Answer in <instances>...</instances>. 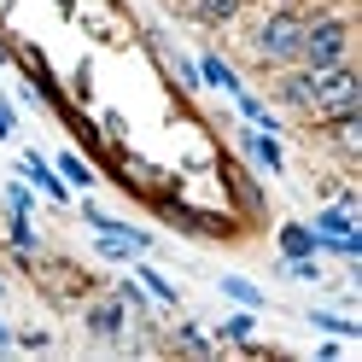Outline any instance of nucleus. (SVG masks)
<instances>
[{
  "instance_id": "nucleus-15",
  "label": "nucleus",
  "mask_w": 362,
  "mask_h": 362,
  "mask_svg": "<svg viewBox=\"0 0 362 362\" xmlns=\"http://www.w3.org/2000/svg\"><path fill=\"white\" fill-rule=\"evenodd\" d=\"M222 298H234L240 310H263V292L245 281V275H222Z\"/></svg>"
},
{
  "instance_id": "nucleus-3",
  "label": "nucleus",
  "mask_w": 362,
  "mask_h": 362,
  "mask_svg": "<svg viewBox=\"0 0 362 362\" xmlns=\"http://www.w3.org/2000/svg\"><path fill=\"white\" fill-rule=\"evenodd\" d=\"M356 100H362V82H356V71H351V59H345V64H327V71H310L304 117H315V123L345 117V111H356Z\"/></svg>"
},
{
  "instance_id": "nucleus-16",
  "label": "nucleus",
  "mask_w": 362,
  "mask_h": 362,
  "mask_svg": "<svg viewBox=\"0 0 362 362\" xmlns=\"http://www.w3.org/2000/svg\"><path fill=\"white\" fill-rule=\"evenodd\" d=\"M310 322L322 327V333H339V339H356L362 322H351V315H333V310H310Z\"/></svg>"
},
{
  "instance_id": "nucleus-2",
  "label": "nucleus",
  "mask_w": 362,
  "mask_h": 362,
  "mask_svg": "<svg viewBox=\"0 0 362 362\" xmlns=\"http://www.w3.org/2000/svg\"><path fill=\"white\" fill-rule=\"evenodd\" d=\"M345 59H351V18H339V12H315V18H304L298 64H310V71H327V64H345Z\"/></svg>"
},
{
  "instance_id": "nucleus-5",
  "label": "nucleus",
  "mask_w": 362,
  "mask_h": 362,
  "mask_svg": "<svg viewBox=\"0 0 362 362\" xmlns=\"http://www.w3.org/2000/svg\"><path fill=\"white\" fill-rule=\"evenodd\" d=\"M18 175H24V181H30L35 193H47L53 205H64V199H71V187L59 181V170H53V164H47L41 152H24V158H18Z\"/></svg>"
},
{
  "instance_id": "nucleus-9",
  "label": "nucleus",
  "mask_w": 362,
  "mask_h": 362,
  "mask_svg": "<svg viewBox=\"0 0 362 362\" xmlns=\"http://www.w3.org/2000/svg\"><path fill=\"white\" fill-rule=\"evenodd\" d=\"M327 134H333V146L345 152V158L362 152V117H356V111H345V117H327Z\"/></svg>"
},
{
  "instance_id": "nucleus-25",
  "label": "nucleus",
  "mask_w": 362,
  "mask_h": 362,
  "mask_svg": "<svg viewBox=\"0 0 362 362\" xmlns=\"http://www.w3.org/2000/svg\"><path fill=\"white\" fill-rule=\"evenodd\" d=\"M6 345H12V327H6V322H0V351H6Z\"/></svg>"
},
{
  "instance_id": "nucleus-14",
  "label": "nucleus",
  "mask_w": 362,
  "mask_h": 362,
  "mask_svg": "<svg viewBox=\"0 0 362 362\" xmlns=\"http://www.w3.org/2000/svg\"><path fill=\"white\" fill-rule=\"evenodd\" d=\"M315 234H356V211H345V205L315 211Z\"/></svg>"
},
{
  "instance_id": "nucleus-6",
  "label": "nucleus",
  "mask_w": 362,
  "mask_h": 362,
  "mask_svg": "<svg viewBox=\"0 0 362 362\" xmlns=\"http://www.w3.org/2000/svg\"><path fill=\"white\" fill-rule=\"evenodd\" d=\"M245 152H252V158H257V164H263L269 175H281V170H286V158H281V141H275L269 129H245Z\"/></svg>"
},
{
  "instance_id": "nucleus-23",
  "label": "nucleus",
  "mask_w": 362,
  "mask_h": 362,
  "mask_svg": "<svg viewBox=\"0 0 362 362\" xmlns=\"http://www.w3.org/2000/svg\"><path fill=\"white\" fill-rule=\"evenodd\" d=\"M181 345H187V351H205V345H211V339H205V333H199V327H181Z\"/></svg>"
},
{
  "instance_id": "nucleus-24",
  "label": "nucleus",
  "mask_w": 362,
  "mask_h": 362,
  "mask_svg": "<svg viewBox=\"0 0 362 362\" xmlns=\"http://www.w3.org/2000/svg\"><path fill=\"white\" fill-rule=\"evenodd\" d=\"M6 134H12V111L0 105V141H6Z\"/></svg>"
},
{
  "instance_id": "nucleus-22",
  "label": "nucleus",
  "mask_w": 362,
  "mask_h": 362,
  "mask_svg": "<svg viewBox=\"0 0 362 362\" xmlns=\"http://www.w3.org/2000/svg\"><path fill=\"white\" fill-rule=\"evenodd\" d=\"M175 76H181V88H199V64H193V59H181V53H175Z\"/></svg>"
},
{
  "instance_id": "nucleus-20",
  "label": "nucleus",
  "mask_w": 362,
  "mask_h": 362,
  "mask_svg": "<svg viewBox=\"0 0 362 362\" xmlns=\"http://www.w3.org/2000/svg\"><path fill=\"white\" fill-rule=\"evenodd\" d=\"M252 310H240V315H228V322H222V339H252Z\"/></svg>"
},
{
  "instance_id": "nucleus-13",
  "label": "nucleus",
  "mask_w": 362,
  "mask_h": 362,
  "mask_svg": "<svg viewBox=\"0 0 362 362\" xmlns=\"http://www.w3.org/2000/svg\"><path fill=\"white\" fill-rule=\"evenodd\" d=\"M234 105H240V117H245V123H257V129H269V134H281V117H269V105H263L257 94H245V88H240Z\"/></svg>"
},
{
  "instance_id": "nucleus-11",
  "label": "nucleus",
  "mask_w": 362,
  "mask_h": 362,
  "mask_svg": "<svg viewBox=\"0 0 362 362\" xmlns=\"http://www.w3.org/2000/svg\"><path fill=\"white\" fill-rule=\"evenodd\" d=\"M53 170H59V181H64V187H94V170H88V158H76V152H59L53 158Z\"/></svg>"
},
{
  "instance_id": "nucleus-18",
  "label": "nucleus",
  "mask_w": 362,
  "mask_h": 362,
  "mask_svg": "<svg viewBox=\"0 0 362 362\" xmlns=\"http://www.w3.org/2000/svg\"><path fill=\"white\" fill-rule=\"evenodd\" d=\"M6 234H12V245H18L24 257L35 252V228H30V216H18V211H12V228H6Z\"/></svg>"
},
{
  "instance_id": "nucleus-10",
  "label": "nucleus",
  "mask_w": 362,
  "mask_h": 362,
  "mask_svg": "<svg viewBox=\"0 0 362 362\" xmlns=\"http://www.w3.org/2000/svg\"><path fill=\"white\" fill-rule=\"evenodd\" d=\"M281 257H315V228L310 222H286L281 228Z\"/></svg>"
},
{
  "instance_id": "nucleus-12",
  "label": "nucleus",
  "mask_w": 362,
  "mask_h": 362,
  "mask_svg": "<svg viewBox=\"0 0 362 362\" xmlns=\"http://www.w3.org/2000/svg\"><path fill=\"white\" fill-rule=\"evenodd\" d=\"M134 275H141V286H146V292H152V298L164 304V310H175V304H181V298H175V286H170L164 275H158L152 263H141V257H134Z\"/></svg>"
},
{
  "instance_id": "nucleus-4",
  "label": "nucleus",
  "mask_w": 362,
  "mask_h": 362,
  "mask_svg": "<svg viewBox=\"0 0 362 362\" xmlns=\"http://www.w3.org/2000/svg\"><path fill=\"white\" fill-rule=\"evenodd\" d=\"M82 327L94 333V339H105V345H117V339L129 333V304L111 292V298H100V304H88V315H82Z\"/></svg>"
},
{
  "instance_id": "nucleus-26",
  "label": "nucleus",
  "mask_w": 362,
  "mask_h": 362,
  "mask_svg": "<svg viewBox=\"0 0 362 362\" xmlns=\"http://www.w3.org/2000/svg\"><path fill=\"white\" fill-rule=\"evenodd\" d=\"M0 292H6V281H0Z\"/></svg>"
},
{
  "instance_id": "nucleus-17",
  "label": "nucleus",
  "mask_w": 362,
  "mask_h": 362,
  "mask_svg": "<svg viewBox=\"0 0 362 362\" xmlns=\"http://www.w3.org/2000/svg\"><path fill=\"white\" fill-rule=\"evenodd\" d=\"M281 275H292V281H322V263H315V257H281Z\"/></svg>"
},
{
  "instance_id": "nucleus-8",
  "label": "nucleus",
  "mask_w": 362,
  "mask_h": 362,
  "mask_svg": "<svg viewBox=\"0 0 362 362\" xmlns=\"http://www.w3.org/2000/svg\"><path fill=\"white\" fill-rule=\"evenodd\" d=\"M245 0H193V24H205V30H222V24H234Z\"/></svg>"
},
{
  "instance_id": "nucleus-1",
  "label": "nucleus",
  "mask_w": 362,
  "mask_h": 362,
  "mask_svg": "<svg viewBox=\"0 0 362 362\" xmlns=\"http://www.w3.org/2000/svg\"><path fill=\"white\" fill-rule=\"evenodd\" d=\"M298 35H304V12H292V6H275V12H263L257 18V30L245 35L252 41V59L257 64H298Z\"/></svg>"
},
{
  "instance_id": "nucleus-19",
  "label": "nucleus",
  "mask_w": 362,
  "mask_h": 362,
  "mask_svg": "<svg viewBox=\"0 0 362 362\" xmlns=\"http://www.w3.org/2000/svg\"><path fill=\"white\" fill-rule=\"evenodd\" d=\"M6 211H18V216H30V211H35V193L24 187V181H12V187H6Z\"/></svg>"
},
{
  "instance_id": "nucleus-21",
  "label": "nucleus",
  "mask_w": 362,
  "mask_h": 362,
  "mask_svg": "<svg viewBox=\"0 0 362 362\" xmlns=\"http://www.w3.org/2000/svg\"><path fill=\"white\" fill-rule=\"evenodd\" d=\"M117 298H123L129 310H146V292H141V286H134V281H117Z\"/></svg>"
},
{
  "instance_id": "nucleus-7",
  "label": "nucleus",
  "mask_w": 362,
  "mask_h": 362,
  "mask_svg": "<svg viewBox=\"0 0 362 362\" xmlns=\"http://www.w3.org/2000/svg\"><path fill=\"white\" fill-rule=\"evenodd\" d=\"M199 88H222V94H240V76H234V64H228V59L205 53V59H199Z\"/></svg>"
}]
</instances>
